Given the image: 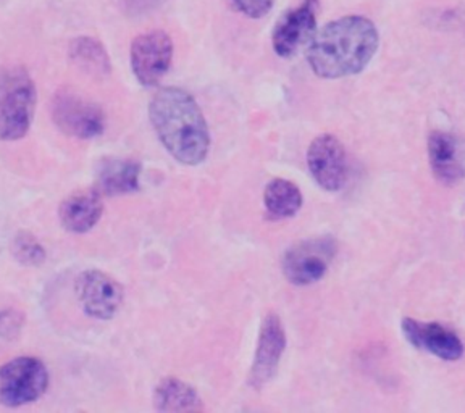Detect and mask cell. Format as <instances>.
<instances>
[{
  "label": "cell",
  "instance_id": "6da1fadb",
  "mask_svg": "<svg viewBox=\"0 0 465 413\" xmlns=\"http://www.w3.org/2000/svg\"><path fill=\"white\" fill-rule=\"evenodd\" d=\"M378 43L377 26L369 18L349 15L313 34L307 47V62L325 80L352 76L371 64Z\"/></svg>",
  "mask_w": 465,
  "mask_h": 413
},
{
  "label": "cell",
  "instance_id": "7a4b0ae2",
  "mask_svg": "<svg viewBox=\"0 0 465 413\" xmlns=\"http://www.w3.org/2000/svg\"><path fill=\"white\" fill-rule=\"evenodd\" d=\"M149 118L168 153L184 165H199L211 151L209 126L194 97L180 87H163L149 103Z\"/></svg>",
  "mask_w": 465,
  "mask_h": 413
},
{
  "label": "cell",
  "instance_id": "3957f363",
  "mask_svg": "<svg viewBox=\"0 0 465 413\" xmlns=\"http://www.w3.org/2000/svg\"><path fill=\"white\" fill-rule=\"evenodd\" d=\"M37 93L35 81L22 66L0 73V139L18 141L28 134Z\"/></svg>",
  "mask_w": 465,
  "mask_h": 413
},
{
  "label": "cell",
  "instance_id": "277c9868",
  "mask_svg": "<svg viewBox=\"0 0 465 413\" xmlns=\"http://www.w3.org/2000/svg\"><path fill=\"white\" fill-rule=\"evenodd\" d=\"M49 371L36 357H16L0 367V404L22 407L43 398Z\"/></svg>",
  "mask_w": 465,
  "mask_h": 413
},
{
  "label": "cell",
  "instance_id": "5b68a950",
  "mask_svg": "<svg viewBox=\"0 0 465 413\" xmlns=\"http://www.w3.org/2000/svg\"><path fill=\"white\" fill-rule=\"evenodd\" d=\"M52 118L60 130L76 139L97 138L105 130L101 107L72 89H62L54 95Z\"/></svg>",
  "mask_w": 465,
  "mask_h": 413
},
{
  "label": "cell",
  "instance_id": "8992f818",
  "mask_svg": "<svg viewBox=\"0 0 465 413\" xmlns=\"http://www.w3.org/2000/svg\"><path fill=\"white\" fill-rule=\"evenodd\" d=\"M334 255L336 242L330 236L302 241L284 254V276L294 286L317 283L327 275Z\"/></svg>",
  "mask_w": 465,
  "mask_h": 413
},
{
  "label": "cell",
  "instance_id": "52a82bcc",
  "mask_svg": "<svg viewBox=\"0 0 465 413\" xmlns=\"http://www.w3.org/2000/svg\"><path fill=\"white\" fill-rule=\"evenodd\" d=\"M131 68L143 86H155L173 60V41L165 31H149L131 44Z\"/></svg>",
  "mask_w": 465,
  "mask_h": 413
},
{
  "label": "cell",
  "instance_id": "ba28073f",
  "mask_svg": "<svg viewBox=\"0 0 465 413\" xmlns=\"http://www.w3.org/2000/svg\"><path fill=\"white\" fill-rule=\"evenodd\" d=\"M307 167L320 188L340 191L348 180V159L341 141L333 134L313 139L307 151Z\"/></svg>",
  "mask_w": 465,
  "mask_h": 413
},
{
  "label": "cell",
  "instance_id": "9c48e42d",
  "mask_svg": "<svg viewBox=\"0 0 465 413\" xmlns=\"http://www.w3.org/2000/svg\"><path fill=\"white\" fill-rule=\"evenodd\" d=\"M76 290L84 312L93 319H114L124 304L122 284L99 270L84 271L78 280Z\"/></svg>",
  "mask_w": 465,
  "mask_h": 413
},
{
  "label": "cell",
  "instance_id": "30bf717a",
  "mask_svg": "<svg viewBox=\"0 0 465 413\" xmlns=\"http://www.w3.org/2000/svg\"><path fill=\"white\" fill-rule=\"evenodd\" d=\"M315 5V0H304L299 7L291 8L278 20L272 34L276 55L292 57L302 45L311 43L317 33Z\"/></svg>",
  "mask_w": 465,
  "mask_h": 413
},
{
  "label": "cell",
  "instance_id": "8fae6325",
  "mask_svg": "<svg viewBox=\"0 0 465 413\" xmlns=\"http://www.w3.org/2000/svg\"><path fill=\"white\" fill-rule=\"evenodd\" d=\"M401 328L407 341L431 356L448 362H456L464 356V344L459 339L458 334L441 323L404 319Z\"/></svg>",
  "mask_w": 465,
  "mask_h": 413
},
{
  "label": "cell",
  "instance_id": "7c38bea8",
  "mask_svg": "<svg viewBox=\"0 0 465 413\" xmlns=\"http://www.w3.org/2000/svg\"><path fill=\"white\" fill-rule=\"evenodd\" d=\"M286 349V333L282 320L275 313H269L262 323L254 362L251 369L249 383L255 389H261L275 377L278 365Z\"/></svg>",
  "mask_w": 465,
  "mask_h": 413
},
{
  "label": "cell",
  "instance_id": "4fadbf2b",
  "mask_svg": "<svg viewBox=\"0 0 465 413\" xmlns=\"http://www.w3.org/2000/svg\"><path fill=\"white\" fill-rule=\"evenodd\" d=\"M429 160L431 172L441 184L454 186L465 176L458 141L450 133L433 131L430 134Z\"/></svg>",
  "mask_w": 465,
  "mask_h": 413
},
{
  "label": "cell",
  "instance_id": "5bb4252c",
  "mask_svg": "<svg viewBox=\"0 0 465 413\" xmlns=\"http://www.w3.org/2000/svg\"><path fill=\"white\" fill-rule=\"evenodd\" d=\"M104 213L101 194L76 192L60 203L58 218L66 231L83 234L93 230Z\"/></svg>",
  "mask_w": 465,
  "mask_h": 413
},
{
  "label": "cell",
  "instance_id": "9a60e30c",
  "mask_svg": "<svg viewBox=\"0 0 465 413\" xmlns=\"http://www.w3.org/2000/svg\"><path fill=\"white\" fill-rule=\"evenodd\" d=\"M141 165L136 160L107 159L97 172V189L105 196H124L139 189Z\"/></svg>",
  "mask_w": 465,
  "mask_h": 413
},
{
  "label": "cell",
  "instance_id": "2e32d148",
  "mask_svg": "<svg viewBox=\"0 0 465 413\" xmlns=\"http://www.w3.org/2000/svg\"><path fill=\"white\" fill-rule=\"evenodd\" d=\"M153 407L159 412H199L203 404L193 386L176 378H165L153 391Z\"/></svg>",
  "mask_w": 465,
  "mask_h": 413
},
{
  "label": "cell",
  "instance_id": "e0dca14e",
  "mask_svg": "<svg viewBox=\"0 0 465 413\" xmlns=\"http://www.w3.org/2000/svg\"><path fill=\"white\" fill-rule=\"evenodd\" d=\"M70 58L80 70L91 76H97V78L109 76L110 70H112L107 51L104 49V45L99 41H95L93 37H78L72 41Z\"/></svg>",
  "mask_w": 465,
  "mask_h": 413
},
{
  "label": "cell",
  "instance_id": "ac0fdd59",
  "mask_svg": "<svg viewBox=\"0 0 465 413\" xmlns=\"http://www.w3.org/2000/svg\"><path fill=\"white\" fill-rule=\"evenodd\" d=\"M263 203L273 217L291 218L301 211L302 194L294 182L276 178L265 186Z\"/></svg>",
  "mask_w": 465,
  "mask_h": 413
},
{
  "label": "cell",
  "instance_id": "d6986e66",
  "mask_svg": "<svg viewBox=\"0 0 465 413\" xmlns=\"http://www.w3.org/2000/svg\"><path fill=\"white\" fill-rule=\"evenodd\" d=\"M12 252L15 259L26 267H37L45 261L43 244L28 231H20L15 236Z\"/></svg>",
  "mask_w": 465,
  "mask_h": 413
},
{
  "label": "cell",
  "instance_id": "ffe728a7",
  "mask_svg": "<svg viewBox=\"0 0 465 413\" xmlns=\"http://www.w3.org/2000/svg\"><path fill=\"white\" fill-rule=\"evenodd\" d=\"M275 0H230L232 7L247 18H262L269 14Z\"/></svg>",
  "mask_w": 465,
  "mask_h": 413
},
{
  "label": "cell",
  "instance_id": "44dd1931",
  "mask_svg": "<svg viewBox=\"0 0 465 413\" xmlns=\"http://www.w3.org/2000/svg\"><path fill=\"white\" fill-rule=\"evenodd\" d=\"M23 325V317L15 310H5L0 313V338L12 339L20 333Z\"/></svg>",
  "mask_w": 465,
  "mask_h": 413
}]
</instances>
